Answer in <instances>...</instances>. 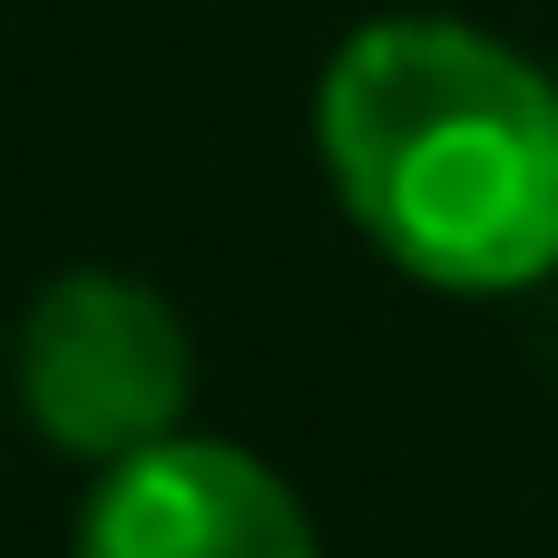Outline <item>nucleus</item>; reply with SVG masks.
Segmentation results:
<instances>
[{
  "label": "nucleus",
  "mask_w": 558,
  "mask_h": 558,
  "mask_svg": "<svg viewBox=\"0 0 558 558\" xmlns=\"http://www.w3.org/2000/svg\"><path fill=\"white\" fill-rule=\"evenodd\" d=\"M343 216L441 294L558 275V88L461 20H373L314 88Z\"/></svg>",
  "instance_id": "1"
},
{
  "label": "nucleus",
  "mask_w": 558,
  "mask_h": 558,
  "mask_svg": "<svg viewBox=\"0 0 558 558\" xmlns=\"http://www.w3.org/2000/svg\"><path fill=\"white\" fill-rule=\"evenodd\" d=\"M186 392H196V343L157 284L108 275V265L39 284V304L20 324V402L39 422V441L108 471V461L167 441L186 422Z\"/></svg>",
  "instance_id": "2"
},
{
  "label": "nucleus",
  "mask_w": 558,
  "mask_h": 558,
  "mask_svg": "<svg viewBox=\"0 0 558 558\" xmlns=\"http://www.w3.org/2000/svg\"><path fill=\"white\" fill-rule=\"evenodd\" d=\"M78 558H324V539L255 451L167 432L98 471Z\"/></svg>",
  "instance_id": "3"
}]
</instances>
